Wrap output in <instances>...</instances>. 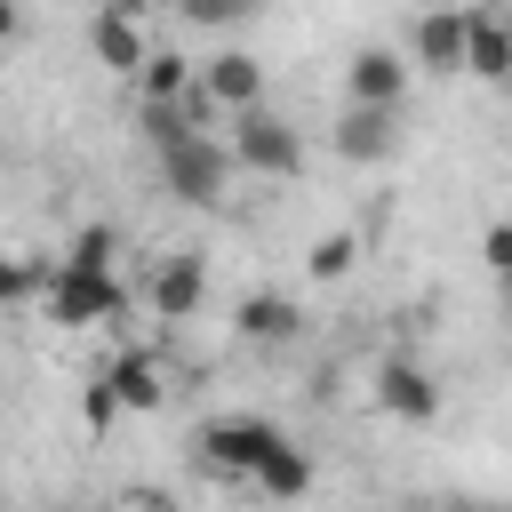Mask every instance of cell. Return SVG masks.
<instances>
[{"label":"cell","instance_id":"15","mask_svg":"<svg viewBox=\"0 0 512 512\" xmlns=\"http://www.w3.org/2000/svg\"><path fill=\"white\" fill-rule=\"evenodd\" d=\"M472 80L488 88H512V16L504 8H472V56H464Z\"/></svg>","mask_w":512,"mask_h":512},{"label":"cell","instance_id":"24","mask_svg":"<svg viewBox=\"0 0 512 512\" xmlns=\"http://www.w3.org/2000/svg\"><path fill=\"white\" fill-rule=\"evenodd\" d=\"M104 512H144V504H136V496H120V504H104Z\"/></svg>","mask_w":512,"mask_h":512},{"label":"cell","instance_id":"6","mask_svg":"<svg viewBox=\"0 0 512 512\" xmlns=\"http://www.w3.org/2000/svg\"><path fill=\"white\" fill-rule=\"evenodd\" d=\"M328 144H336V160H352V168H384V160H400V112L344 104L336 128H328Z\"/></svg>","mask_w":512,"mask_h":512},{"label":"cell","instance_id":"20","mask_svg":"<svg viewBox=\"0 0 512 512\" xmlns=\"http://www.w3.org/2000/svg\"><path fill=\"white\" fill-rule=\"evenodd\" d=\"M480 264L512 288V224H488V232H480Z\"/></svg>","mask_w":512,"mask_h":512},{"label":"cell","instance_id":"5","mask_svg":"<svg viewBox=\"0 0 512 512\" xmlns=\"http://www.w3.org/2000/svg\"><path fill=\"white\" fill-rule=\"evenodd\" d=\"M408 72H416V64H408L400 48L368 40V48H352V56H344V96H352V104H376V112H400Z\"/></svg>","mask_w":512,"mask_h":512},{"label":"cell","instance_id":"9","mask_svg":"<svg viewBox=\"0 0 512 512\" xmlns=\"http://www.w3.org/2000/svg\"><path fill=\"white\" fill-rule=\"evenodd\" d=\"M88 48H96V64L120 72L128 88H136V72L152 64V40H144V16H136V8H96V16H88Z\"/></svg>","mask_w":512,"mask_h":512},{"label":"cell","instance_id":"14","mask_svg":"<svg viewBox=\"0 0 512 512\" xmlns=\"http://www.w3.org/2000/svg\"><path fill=\"white\" fill-rule=\"evenodd\" d=\"M200 88V64L176 56V48H152V64L136 72V112H168V104H192Z\"/></svg>","mask_w":512,"mask_h":512},{"label":"cell","instance_id":"18","mask_svg":"<svg viewBox=\"0 0 512 512\" xmlns=\"http://www.w3.org/2000/svg\"><path fill=\"white\" fill-rule=\"evenodd\" d=\"M48 280H56V256H16V264L0 272V296H8V304H40Z\"/></svg>","mask_w":512,"mask_h":512},{"label":"cell","instance_id":"13","mask_svg":"<svg viewBox=\"0 0 512 512\" xmlns=\"http://www.w3.org/2000/svg\"><path fill=\"white\" fill-rule=\"evenodd\" d=\"M96 376L112 384V400H120V416H152V408L168 400V368H160L152 352H136V344H128V352H112V360H104Z\"/></svg>","mask_w":512,"mask_h":512},{"label":"cell","instance_id":"22","mask_svg":"<svg viewBox=\"0 0 512 512\" xmlns=\"http://www.w3.org/2000/svg\"><path fill=\"white\" fill-rule=\"evenodd\" d=\"M192 24H240V0H184Z\"/></svg>","mask_w":512,"mask_h":512},{"label":"cell","instance_id":"17","mask_svg":"<svg viewBox=\"0 0 512 512\" xmlns=\"http://www.w3.org/2000/svg\"><path fill=\"white\" fill-rule=\"evenodd\" d=\"M112 256H120V232H112V224H80L56 264H72V272H112Z\"/></svg>","mask_w":512,"mask_h":512},{"label":"cell","instance_id":"3","mask_svg":"<svg viewBox=\"0 0 512 512\" xmlns=\"http://www.w3.org/2000/svg\"><path fill=\"white\" fill-rule=\"evenodd\" d=\"M40 312H48L56 328H104V320L128 312V280H120V272H72V264H56Z\"/></svg>","mask_w":512,"mask_h":512},{"label":"cell","instance_id":"1","mask_svg":"<svg viewBox=\"0 0 512 512\" xmlns=\"http://www.w3.org/2000/svg\"><path fill=\"white\" fill-rule=\"evenodd\" d=\"M280 440H288V432H280L272 416H208V424L192 432V456H200V472H216V480H256Z\"/></svg>","mask_w":512,"mask_h":512},{"label":"cell","instance_id":"10","mask_svg":"<svg viewBox=\"0 0 512 512\" xmlns=\"http://www.w3.org/2000/svg\"><path fill=\"white\" fill-rule=\"evenodd\" d=\"M144 304H152L160 320H192V312L208 304V264H200L192 248H168V256L152 264V280H144Z\"/></svg>","mask_w":512,"mask_h":512},{"label":"cell","instance_id":"21","mask_svg":"<svg viewBox=\"0 0 512 512\" xmlns=\"http://www.w3.org/2000/svg\"><path fill=\"white\" fill-rule=\"evenodd\" d=\"M80 416H88V432H104V424L120 416V400H112V384H104V376H88V392H80Z\"/></svg>","mask_w":512,"mask_h":512},{"label":"cell","instance_id":"12","mask_svg":"<svg viewBox=\"0 0 512 512\" xmlns=\"http://www.w3.org/2000/svg\"><path fill=\"white\" fill-rule=\"evenodd\" d=\"M296 328H304V304H296V296H280V288H248V296L232 304V336H240V344H256V352L296 344Z\"/></svg>","mask_w":512,"mask_h":512},{"label":"cell","instance_id":"2","mask_svg":"<svg viewBox=\"0 0 512 512\" xmlns=\"http://www.w3.org/2000/svg\"><path fill=\"white\" fill-rule=\"evenodd\" d=\"M232 136H184V144H168L160 152V184L184 200V208H224V192H232Z\"/></svg>","mask_w":512,"mask_h":512},{"label":"cell","instance_id":"8","mask_svg":"<svg viewBox=\"0 0 512 512\" xmlns=\"http://www.w3.org/2000/svg\"><path fill=\"white\" fill-rule=\"evenodd\" d=\"M376 408L400 416V424H432V416H440V384H432V368L408 360V352L376 360Z\"/></svg>","mask_w":512,"mask_h":512},{"label":"cell","instance_id":"11","mask_svg":"<svg viewBox=\"0 0 512 512\" xmlns=\"http://www.w3.org/2000/svg\"><path fill=\"white\" fill-rule=\"evenodd\" d=\"M200 88L216 96V112H224V120L264 112V64H256L248 48H216V56L200 64Z\"/></svg>","mask_w":512,"mask_h":512},{"label":"cell","instance_id":"16","mask_svg":"<svg viewBox=\"0 0 512 512\" xmlns=\"http://www.w3.org/2000/svg\"><path fill=\"white\" fill-rule=\"evenodd\" d=\"M248 488H256L264 504H296V496L312 488V448H296V440H280V448L264 456V472H256Z\"/></svg>","mask_w":512,"mask_h":512},{"label":"cell","instance_id":"19","mask_svg":"<svg viewBox=\"0 0 512 512\" xmlns=\"http://www.w3.org/2000/svg\"><path fill=\"white\" fill-rule=\"evenodd\" d=\"M352 256H360V240H352V232H328V240H312V248H304L312 280H344V272H352Z\"/></svg>","mask_w":512,"mask_h":512},{"label":"cell","instance_id":"7","mask_svg":"<svg viewBox=\"0 0 512 512\" xmlns=\"http://www.w3.org/2000/svg\"><path fill=\"white\" fill-rule=\"evenodd\" d=\"M408 56L424 72H464V56H472V8H424V16H408Z\"/></svg>","mask_w":512,"mask_h":512},{"label":"cell","instance_id":"4","mask_svg":"<svg viewBox=\"0 0 512 512\" xmlns=\"http://www.w3.org/2000/svg\"><path fill=\"white\" fill-rule=\"evenodd\" d=\"M232 160L248 168V176H304V128L288 120V112H240L232 120Z\"/></svg>","mask_w":512,"mask_h":512},{"label":"cell","instance_id":"23","mask_svg":"<svg viewBox=\"0 0 512 512\" xmlns=\"http://www.w3.org/2000/svg\"><path fill=\"white\" fill-rule=\"evenodd\" d=\"M440 512H512V504H440Z\"/></svg>","mask_w":512,"mask_h":512}]
</instances>
